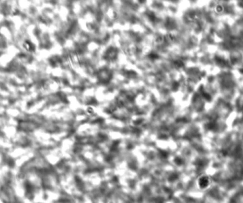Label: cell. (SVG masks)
<instances>
[{
  "label": "cell",
  "mask_w": 243,
  "mask_h": 203,
  "mask_svg": "<svg viewBox=\"0 0 243 203\" xmlns=\"http://www.w3.org/2000/svg\"><path fill=\"white\" fill-rule=\"evenodd\" d=\"M148 58L151 59V60H156V59L159 58V55L157 53H155V52H152V53H150L149 55H148Z\"/></svg>",
  "instance_id": "3"
},
{
  "label": "cell",
  "mask_w": 243,
  "mask_h": 203,
  "mask_svg": "<svg viewBox=\"0 0 243 203\" xmlns=\"http://www.w3.org/2000/svg\"><path fill=\"white\" fill-rule=\"evenodd\" d=\"M174 161H175V163H176L177 165H179V166H180V165H182V164H183L182 160H181L180 158H178V157H177L176 159L174 160Z\"/></svg>",
  "instance_id": "4"
},
{
  "label": "cell",
  "mask_w": 243,
  "mask_h": 203,
  "mask_svg": "<svg viewBox=\"0 0 243 203\" xmlns=\"http://www.w3.org/2000/svg\"><path fill=\"white\" fill-rule=\"evenodd\" d=\"M196 184L200 190H205L207 189L208 187L210 186L211 184V180L208 176H200L199 178H198V181H196Z\"/></svg>",
  "instance_id": "1"
},
{
  "label": "cell",
  "mask_w": 243,
  "mask_h": 203,
  "mask_svg": "<svg viewBox=\"0 0 243 203\" xmlns=\"http://www.w3.org/2000/svg\"><path fill=\"white\" fill-rule=\"evenodd\" d=\"M173 66L176 67V68H179V69H180V68H182V67H184V63H183L181 60H175L173 62Z\"/></svg>",
  "instance_id": "2"
}]
</instances>
